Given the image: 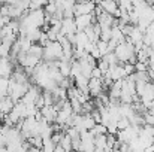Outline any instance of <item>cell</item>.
Wrapping results in <instances>:
<instances>
[{
  "mask_svg": "<svg viewBox=\"0 0 154 152\" xmlns=\"http://www.w3.org/2000/svg\"><path fill=\"white\" fill-rule=\"evenodd\" d=\"M30 84L29 82H26V84H21V82H15L14 79H11V84H9V90H8V96L12 99V100L15 101V103H18V101L21 100L26 94H27V91L30 90Z\"/></svg>",
  "mask_w": 154,
  "mask_h": 152,
  "instance_id": "1",
  "label": "cell"
},
{
  "mask_svg": "<svg viewBox=\"0 0 154 152\" xmlns=\"http://www.w3.org/2000/svg\"><path fill=\"white\" fill-rule=\"evenodd\" d=\"M61 57H63V46L60 42H50L44 48V60L45 61L61 60Z\"/></svg>",
  "mask_w": 154,
  "mask_h": 152,
  "instance_id": "2",
  "label": "cell"
},
{
  "mask_svg": "<svg viewBox=\"0 0 154 152\" xmlns=\"http://www.w3.org/2000/svg\"><path fill=\"white\" fill-rule=\"evenodd\" d=\"M94 9H96V3L94 1H78L73 6V13H75V16L87 15V13H93Z\"/></svg>",
  "mask_w": 154,
  "mask_h": 152,
  "instance_id": "3",
  "label": "cell"
},
{
  "mask_svg": "<svg viewBox=\"0 0 154 152\" xmlns=\"http://www.w3.org/2000/svg\"><path fill=\"white\" fill-rule=\"evenodd\" d=\"M99 4L102 6V9L106 13H109L112 16H117V18L121 16V10H120V6H118L117 0H102Z\"/></svg>",
  "mask_w": 154,
  "mask_h": 152,
  "instance_id": "4",
  "label": "cell"
},
{
  "mask_svg": "<svg viewBox=\"0 0 154 152\" xmlns=\"http://www.w3.org/2000/svg\"><path fill=\"white\" fill-rule=\"evenodd\" d=\"M96 16L94 13H87V15H79V16H75V24L78 27V30H85L87 27L96 24Z\"/></svg>",
  "mask_w": 154,
  "mask_h": 152,
  "instance_id": "5",
  "label": "cell"
},
{
  "mask_svg": "<svg viewBox=\"0 0 154 152\" xmlns=\"http://www.w3.org/2000/svg\"><path fill=\"white\" fill-rule=\"evenodd\" d=\"M103 78L97 79V78H90L88 81V90H90V96L93 97H99L103 91Z\"/></svg>",
  "mask_w": 154,
  "mask_h": 152,
  "instance_id": "6",
  "label": "cell"
},
{
  "mask_svg": "<svg viewBox=\"0 0 154 152\" xmlns=\"http://www.w3.org/2000/svg\"><path fill=\"white\" fill-rule=\"evenodd\" d=\"M78 31V27L75 24V18H63L61 21V34L69 36V34H75Z\"/></svg>",
  "mask_w": 154,
  "mask_h": 152,
  "instance_id": "7",
  "label": "cell"
},
{
  "mask_svg": "<svg viewBox=\"0 0 154 152\" xmlns=\"http://www.w3.org/2000/svg\"><path fill=\"white\" fill-rule=\"evenodd\" d=\"M41 94V91H39V88L36 87V85H32L30 87V90L27 91V94L21 99L20 101H23L24 104H33L35 101H36V99H38V96Z\"/></svg>",
  "mask_w": 154,
  "mask_h": 152,
  "instance_id": "8",
  "label": "cell"
},
{
  "mask_svg": "<svg viewBox=\"0 0 154 152\" xmlns=\"http://www.w3.org/2000/svg\"><path fill=\"white\" fill-rule=\"evenodd\" d=\"M41 113H42V116L51 124V122H55L57 115H58V110H57L54 106H44V107L41 109Z\"/></svg>",
  "mask_w": 154,
  "mask_h": 152,
  "instance_id": "9",
  "label": "cell"
},
{
  "mask_svg": "<svg viewBox=\"0 0 154 152\" xmlns=\"http://www.w3.org/2000/svg\"><path fill=\"white\" fill-rule=\"evenodd\" d=\"M111 40H114L117 45L126 42V36H124V33H123V30H121L120 25H114L111 28Z\"/></svg>",
  "mask_w": 154,
  "mask_h": 152,
  "instance_id": "10",
  "label": "cell"
},
{
  "mask_svg": "<svg viewBox=\"0 0 154 152\" xmlns=\"http://www.w3.org/2000/svg\"><path fill=\"white\" fill-rule=\"evenodd\" d=\"M14 106H15V101L12 100L9 96L3 97V99L0 100V113H2V115H8V113L14 109Z\"/></svg>",
  "mask_w": 154,
  "mask_h": 152,
  "instance_id": "11",
  "label": "cell"
},
{
  "mask_svg": "<svg viewBox=\"0 0 154 152\" xmlns=\"http://www.w3.org/2000/svg\"><path fill=\"white\" fill-rule=\"evenodd\" d=\"M94 145H96V149L99 151H105L108 148V134H99L94 137Z\"/></svg>",
  "mask_w": 154,
  "mask_h": 152,
  "instance_id": "12",
  "label": "cell"
},
{
  "mask_svg": "<svg viewBox=\"0 0 154 152\" xmlns=\"http://www.w3.org/2000/svg\"><path fill=\"white\" fill-rule=\"evenodd\" d=\"M27 54H30V55H35V57H38V58H44V46H41L39 43H33L32 45V48L30 51L27 52Z\"/></svg>",
  "mask_w": 154,
  "mask_h": 152,
  "instance_id": "13",
  "label": "cell"
},
{
  "mask_svg": "<svg viewBox=\"0 0 154 152\" xmlns=\"http://www.w3.org/2000/svg\"><path fill=\"white\" fill-rule=\"evenodd\" d=\"M41 34H42V30H41V28H33V30H29V31H27V36H26V37L35 43V42H39Z\"/></svg>",
  "mask_w": 154,
  "mask_h": 152,
  "instance_id": "14",
  "label": "cell"
},
{
  "mask_svg": "<svg viewBox=\"0 0 154 152\" xmlns=\"http://www.w3.org/2000/svg\"><path fill=\"white\" fill-rule=\"evenodd\" d=\"M90 133L96 137V136H99V134H106V133H108V128H106V125H103L102 122H97V124L90 130Z\"/></svg>",
  "mask_w": 154,
  "mask_h": 152,
  "instance_id": "15",
  "label": "cell"
},
{
  "mask_svg": "<svg viewBox=\"0 0 154 152\" xmlns=\"http://www.w3.org/2000/svg\"><path fill=\"white\" fill-rule=\"evenodd\" d=\"M60 145H61V146H63V148H64L67 152L73 151V146H72V139H70V136H69V134H66V133H64V136H63V139H61Z\"/></svg>",
  "mask_w": 154,
  "mask_h": 152,
  "instance_id": "16",
  "label": "cell"
},
{
  "mask_svg": "<svg viewBox=\"0 0 154 152\" xmlns=\"http://www.w3.org/2000/svg\"><path fill=\"white\" fill-rule=\"evenodd\" d=\"M96 45H97V49L100 51V54H102V57H105L106 54H109V42H105V40H97L96 42Z\"/></svg>",
  "mask_w": 154,
  "mask_h": 152,
  "instance_id": "17",
  "label": "cell"
},
{
  "mask_svg": "<svg viewBox=\"0 0 154 152\" xmlns=\"http://www.w3.org/2000/svg\"><path fill=\"white\" fill-rule=\"evenodd\" d=\"M97 67L102 70V73L105 75V73H108V70H109V67H111V66H109V63H108L105 58H100V60L97 61Z\"/></svg>",
  "mask_w": 154,
  "mask_h": 152,
  "instance_id": "18",
  "label": "cell"
},
{
  "mask_svg": "<svg viewBox=\"0 0 154 152\" xmlns=\"http://www.w3.org/2000/svg\"><path fill=\"white\" fill-rule=\"evenodd\" d=\"M123 67H124V72H126V75H127V76H130V75H133V73L136 72L135 64H130V63H123Z\"/></svg>",
  "mask_w": 154,
  "mask_h": 152,
  "instance_id": "19",
  "label": "cell"
},
{
  "mask_svg": "<svg viewBox=\"0 0 154 152\" xmlns=\"http://www.w3.org/2000/svg\"><path fill=\"white\" fill-rule=\"evenodd\" d=\"M148 63H141V61H136V64H135V69H136V72H147L148 70Z\"/></svg>",
  "mask_w": 154,
  "mask_h": 152,
  "instance_id": "20",
  "label": "cell"
},
{
  "mask_svg": "<svg viewBox=\"0 0 154 152\" xmlns=\"http://www.w3.org/2000/svg\"><path fill=\"white\" fill-rule=\"evenodd\" d=\"M35 104H36V107H38L39 110L45 106V99H44V94H39V96H38V99H36V101H35Z\"/></svg>",
  "mask_w": 154,
  "mask_h": 152,
  "instance_id": "21",
  "label": "cell"
},
{
  "mask_svg": "<svg viewBox=\"0 0 154 152\" xmlns=\"http://www.w3.org/2000/svg\"><path fill=\"white\" fill-rule=\"evenodd\" d=\"M91 78H97V79H102L103 78V73H102V70L96 66L94 69H93V72H91Z\"/></svg>",
  "mask_w": 154,
  "mask_h": 152,
  "instance_id": "22",
  "label": "cell"
},
{
  "mask_svg": "<svg viewBox=\"0 0 154 152\" xmlns=\"http://www.w3.org/2000/svg\"><path fill=\"white\" fill-rule=\"evenodd\" d=\"M147 110H148V113H151V115H154V101H151L147 107H145Z\"/></svg>",
  "mask_w": 154,
  "mask_h": 152,
  "instance_id": "23",
  "label": "cell"
},
{
  "mask_svg": "<svg viewBox=\"0 0 154 152\" xmlns=\"http://www.w3.org/2000/svg\"><path fill=\"white\" fill-rule=\"evenodd\" d=\"M18 1H20V0H3V3H5V4H9V6H15Z\"/></svg>",
  "mask_w": 154,
  "mask_h": 152,
  "instance_id": "24",
  "label": "cell"
},
{
  "mask_svg": "<svg viewBox=\"0 0 154 152\" xmlns=\"http://www.w3.org/2000/svg\"><path fill=\"white\" fill-rule=\"evenodd\" d=\"M54 152H67L61 145H55V148H54Z\"/></svg>",
  "mask_w": 154,
  "mask_h": 152,
  "instance_id": "25",
  "label": "cell"
},
{
  "mask_svg": "<svg viewBox=\"0 0 154 152\" xmlns=\"http://www.w3.org/2000/svg\"><path fill=\"white\" fill-rule=\"evenodd\" d=\"M41 151H42L41 148H35V146H32V148H30L27 152H41Z\"/></svg>",
  "mask_w": 154,
  "mask_h": 152,
  "instance_id": "26",
  "label": "cell"
},
{
  "mask_svg": "<svg viewBox=\"0 0 154 152\" xmlns=\"http://www.w3.org/2000/svg\"><path fill=\"white\" fill-rule=\"evenodd\" d=\"M6 96H8V93H6V91H3V90H0V100H2L3 97H6Z\"/></svg>",
  "mask_w": 154,
  "mask_h": 152,
  "instance_id": "27",
  "label": "cell"
},
{
  "mask_svg": "<svg viewBox=\"0 0 154 152\" xmlns=\"http://www.w3.org/2000/svg\"><path fill=\"white\" fill-rule=\"evenodd\" d=\"M93 1H94V3H100L102 0H93Z\"/></svg>",
  "mask_w": 154,
  "mask_h": 152,
  "instance_id": "28",
  "label": "cell"
},
{
  "mask_svg": "<svg viewBox=\"0 0 154 152\" xmlns=\"http://www.w3.org/2000/svg\"><path fill=\"white\" fill-rule=\"evenodd\" d=\"M72 152H81V151H72Z\"/></svg>",
  "mask_w": 154,
  "mask_h": 152,
  "instance_id": "29",
  "label": "cell"
},
{
  "mask_svg": "<svg viewBox=\"0 0 154 152\" xmlns=\"http://www.w3.org/2000/svg\"><path fill=\"white\" fill-rule=\"evenodd\" d=\"M27 1H33V0H27Z\"/></svg>",
  "mask_w": 154,
  "mask_h": 152,
  "instance_id": "30",
  "label": "cell"
}]
</instances>
